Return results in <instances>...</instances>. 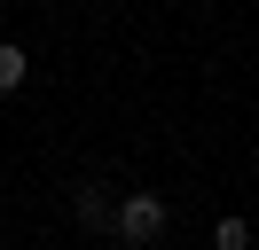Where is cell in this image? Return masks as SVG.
I'll list each match as a JSON object with an SVG mask.
<instances>
[{
	"mask_svg": "<svg viewBox=\"0 0 259 250\" xmlns=\"http://www.w3.org/2000/svg\"><path fill=\"white\" fill-rule=\"evenodd\" d=\"M212 242H220V250H243V242H251V227H243V219H220V227H212Z\"/></svg>",
	"mask_w": 259,
	"mask_h": 250,
	"instance_id": "cell-4",
	"label": "cell"
},
{
	"mask_svg": "<svg viewBox=\"0 0 259 250\" xmlns=\"http://www.w3.org/2000/svg\"><path fill=\"white\" fill-rule=\"evenodd\" d=\"M71 211H79V227H87V234H110L118 203H110V188H102V180H79V188H71Z\"/></svg>",
	"mask_w": 259,
	"mask_h": 250,
	"instance_id": "cell-2",
	"label": "cell"
},
{
	"mask_svg": "<svg viewBox=\"0 0 259 250\" xmlns=\"http://www.w3.org/2000/svg\"><path fill=\"white\" fill-rule=\"evenodd\" d=\"M24 78H32V55H24L16 39H0V94H16Z\"/></svg>",
	"mask_w": 259,
	"mask_h": 250,
	"instance_id": "cell-3",
	"label": "cell"
},
{
	"mask_svg": "<svg viewBox=\"0 0 259 250\" xmlns=\"http://www.w3.org/2000/svg\"><path fill=\"white\" fill-rule=\"evenodd\" d=\"M165 227H173L165 196H149V188H142V196H118V219H110V234H118L126 250H157V242H165Z\"/></svg>",
	"mask_w": 259,
	"mask_h": 250,
	"instance_id": "cell-1",
	"label": "cell"
}]
</instances>
